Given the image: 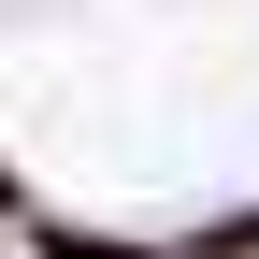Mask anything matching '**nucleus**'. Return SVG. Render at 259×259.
<instances>
[{
  "mask_svg": "<svg viewBox=\"0 0 259 259\" xmlns=\"http://www.w3.org/2000/svg\"><path fill=\"white\" fill-rule=\"evenodd\" d=\"M187 259H259V202H245V216H216V231L187 245Z\"/></svg>",
  "mask_w": 259,
  "mask_h": 259,
  "instance_id": "2",
  "label": "nucleus"
},
{
  "mask_svg": "<svg viewBox=\"0 0 259 259\" xmlns=\"http://www.w3.org/2000/svg\"><path fill=\"white\" fill-rule=\"evenodd\" d=\"M15 245H29V259H158V245H130V231H87V216H44V202L15 216Z\"/></svg>",
  "mask_w": 259,
  "mask_h": 259,
  "instance_id": "1",
  "label": "nucleus"
},
{
  "mask_svg": "<svg viewBox=\"0 0 259 259\" xmlns=\"http://www.w3.org/2000/svg\"><path fill=\"white\" fill-rule=\"evenodd\" d=\"M0 216H29V187H15V173H0Z\"/></svg>",
  "mask_w": 259,
  "mask_h": 259,
  "instance_id": "3",
  "label": "nucleus"
}]
</instances>
